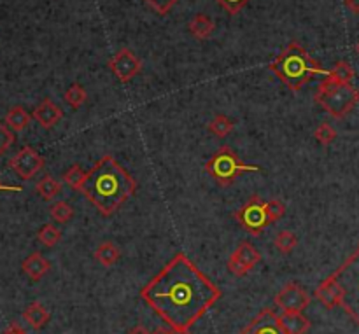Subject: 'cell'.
<instances>
[{
    "mask_svg": "<svg viewBox=\"0 0 359 334\" xmlns=\"http://www.w3.org/2000/svg\"><path fill=\"white\" fill-rule=\"evenodd\" d=\"M216 2H218V4L221 6L226 12H228V15L235 16L245 8L251 0H216Z\"/></svg>",
    "mask_w": 359,
    "mask_h": 334,
    "instance_id": "obj_31",
    "label": "cell"
},
{
    "mask_svg": "<svg viewBox=\"0 0 359 334\" xmlns=\"http://www.w3.org/2000/svg\"><path fill=\"white\" fill-rule=\"evenodd\" d=\"M356 53H358V55H359V41H358V44H356Z\"/></svg>",
    "mask_w": 359,
    "mask_h": 334,
    "instance_id": "obj_39",
    "label": "cell"
},
{
    "mask_svg": "<svg viewBox=\"0 0 359 334\" xmlns=\"http://www.w3.org/2000/svg\"><path fill=\"white\" fill-rule=\"evenodd\" d=\"M234 128H235V123L225 114H216L214 119L207 125L209 132H211L212 135L218 137V139H226V137L234 132Z\"/></svg>",
    "mask_w": 359,
    "mask_h": 334,
    "instance_id": "obj_22",
    "label": "cell"
},
{
    "mask_svg": "<svg viewBox=\"0 0 359 334\" xmlns=\"http://www.w3.org/2000/svg\"><path fill=\"white\" fill-rule=\"evenodd\" d=\"M330 279L338 290V306L359 327V243L342 266L331 273Z\"/></svg>",
    "mask_w": 359,
    "mask_h": 334,
    "instance_id": "obj_4",
    "label": "cell"
},
{
    "mask_svg": "<svg viewBox=\"0 0 359 334\" xmlns=\"http://www.w3.org/2000/svg\"><path fill=\"white\" fill-rule=\"evenodd\" d=\"M274 305L282 312H304L310 305V296L298 283H288L275 294Z\"/></svg>",
    "mask_w": 359,
    "mask_h": 334,
    "instance_id": "obj_11",
    "label": "cell"
},
{
    "mask_svg": "<svg viewBox=\"0 0 359 334\" xmlns=\"http://www.w3.org/2000/svg\"><path fill=\"white\" fill-rule=\"evenodd\" d=\"M214 21L205 15H197L189 21V33L198 41H205L214 33Z\"/></svg>",
    "mask_w": 359,
    "mask_h": 334,
    "instance_id": "obj_18",
    "label": "cell"
},
{
    "mask_svg": "<svg viewBox=\"0 0 359 334\" xmlns=\"http://www.w3.org/2000/svg\"><path fill=\"white\" fill-rule=\"evenodd\" d=\"M258 165H247L238 158L237 152L231 149L230 146L219 147L218 151L212 155V158L205 163V172L221 186V188H228L240 175L249 172H259Z\"/></svg>",
    "mask_w": 359,
    "mask_h": 334,
    "instance_id": "obj_6",
    "label": "cell"
},
{
    "mask_svg": "<svg viewBox=\"0 0 359 334\" xmlns=\"http://www.w3.org/2000/svg\"><path fill=\"white\" fill-rule=\"evenodd\" d=\"M93 256H95L96 263H100V265L105 266V268H111L112 265L118 263L121 252H119V249L112 242H102L100 245L96 247Z\"/></svg>",
    "mask_w": 359,
    "mask_h": 334,
    "instance_id": "obj_20",
    "label": "cell"
},
{
    "mask_svg": "<svg viewBox=\"0 0 359 334\" xmlns=\"http://www.w3.org/2000/svg\"><path fill=\"white\" fill-rule=\"evenodd\" d=\"M314 139L317 140L321 146H330V143L337 139V130L331 125H328V123H321V125L315 128Z\"/></svg>",
    "mask_w": 359,
    "mask_h": 334,
    "instance_id": "obj_28",
    "label": "cell"
},
{
    "mask_svg": "<svg viewBox=\"0 0 359 334\" xmlns=\"http://www.w3.org/2000/svg\"><path fill=\"white\" fill-rule=\"evenodd\" d=\"M234 219L242 226V229H245L252 236L261 235L265 231V228L272 225L267 213V203L259 198L258 195H252L234 213Z\"/></svg>",
    "mask_w": 359,
    "mask_h": 334,
    "instance_id": "obj_7",
    "label": "cell"
},
{
    "mask_svg": "<svg viewBox=\"0 0 359 334\" xmlns=\"http://www.w3.org/2000/svg\"><path fill=\"white\" fill-rule=\"evenodd\" d=\"M30 121H32V116L26 112L25 107L15 105L9 109L8 116H6V125L12 130L15 133L23 132V130L28 128Z\"/></svg>",
    "mask_w": 359,
    "mask_h": 334,
    "instance_id": "obj_17",
    "label": "cell"
},
{
    "mask_svg": "<svg viewBox=\"0 0 359 334\" xmlns=\"http://www.w3.org/2000/svg\"><path fill=\"white\" fill-rule=\"evenodd\" d=\"M39 242L44 247H55L62 240V231L53 225H44L37 233Z\"/></svg>",
    "mask_w": 359,
    "mask_h": 334,
    "instance_id": "obj_27",
    "label": "cell"
},
{
    "mask_svg": "<svg viewBox=\"0 0 359 334\" xmlns=\"http://www.w3.org/2000/svg\"><path fill=\"white\" fill-rule=\"evenodd\" d=\"M4 334H26V331L18 322H11L8 326V329L4 331Z\"/></svg>",
    "mask_w": 359,
    "mask_h": 334,
    "instance_id": "obj_33",
    "label": "cell"
},
{
    "mask_svg": "<svg viewBox=\"0 0 359 334\" xmlns=\"http://www.w3.org/2000/svg\"><path fill=\"white\" fill-rule=\"evenodd\" d=\"M35 191L42 196L44 202H51V200H55L56 196L60 195V191H62V182H58L55 177L44 175L37 184H35Z\"/></svg>",
    "mask_w": 359,
    "mask_h": 334,
    "instance_id": "obj_21",
    "label": "cell"
},
{
    "mask_svg": "<svg viewBox=\"0 0 359 334\" xmlns=\"http://www.w3.org/2000/svg\"><path fill=\"white\" fill-rule=\"evenodd\" d=\"M219 287L177 252L141 289V298L174 331H189L221 299Z\"/></svg>",
    "mask_w": 359,
    "mask_h": 334,
    "instance_id": "obj_1",
    "label": "cell"
},
{
    "mask_svg": "<svg viewBox=\"0 0 359 334\" xmlns=\"http://www.w3.org/2000/svg\"><path fill=\"white\" fill-rule=\"evenodd\" d=\"M146 4L159 16H167L177 6L179 0H144Z\"/></svg>",
    "mask_w": 359,
    "mask_h": 334,
    "instance_id": "obj_29",
    "label": "cell"
},
{
    "mask_svg": "<svg viewBox=\"0 0 359 334\" xmlns=\"http://www.w3.org/2000/svg\"><path fill=\"white\" fill-rule=\"evenodd\" d=\"M259 261H261V254L258 252V249L251 242H242L228 259V272L235 276H244Z\"/></svg>",
    "mask_w": 359,
    "mask_h": 334,
    "instance_id": "obj_10",
    "label": "cell"
},
{
    "mask_svg": "<svg viewBox=\"0 0 359 334\" xmlns=\"http://www.w3.org/2000/svg\"><path fill=\"white\" fill-rule=\"evenodd\" d=\"M107 65L109 69H111V72L114 73L123 85H126V82H130L134 78H137L142 70V62L137 58V55H135L134 51H130L128 48L119 49V51L109 60Z\"/></svg>",
    "mask_w": 359,
    "mask_h": 334,
    "instance_id": "obj_9",
    "label": "cell"
},
{
    "mask_svg": "<svg viewBox=\"0 0 359 334\" xmlns=\"http://www.w3.org/2000/svg\"><path fill=\"white\" fill-rule=\"evenodd\" d=\"M272 308H263L238 334H284Z\"/></svg>",
    "mask_w": 359,
    "mask_h": 334,
    "instance_id": "obj_12",
    "label": "cell"
},
{
    "mask_svg": "<svg viewBox=\"0 0 359 334\" xmlns=\"http://www.w3.org/2000/svg\"><path fill=\"white\" fill-rule=\"evenodd\" d=\"M0 191H21V186H8V184H4L2 180H0Z\"/></svg>",
    "mask_w": 359,
    "mask_h": 334,
    "instance_id": "obj_35",
    "label": "cell"
},
{
    "mask_svg": "<svg viewBox=\"0 0 359 334\" xmlns=\"http://www.w3.org/2000/svg\"><path fill=\"white\" fill-rule=\"evenodd\" d=\"M151 334H172V329H167V327H158V329L152 331Z\"/></svg>",
    "mask_w": 359,
    "mask_h": 334,
    "instance_id": "obj_37",
    "label": "cell"
},
{
    "mask_svg": "<svg viewBox=\"0 0 359 334\" xmlns=\"http://www.w3.org/2000/svg\"><path fill=\"white\" fill-rule=\"evenodd\" d=\"M9 166L12 168V172L23 180L34 179L42 168H44V158L35 151L34 147L25 146L23 149H19L15 156L9 161Z\"/></svg>",
    "mask_w": 359,
    "mask_h": 334,
    "instance_id": "obj_8",
    "label": "cell"
},
{
    "mask_svg": "<svg viewBox=\"0 0 359 334\" xmlns=\"http://www.w3.org/2000/svg\"><path fill=\"white\" fill-rule=\"evenodd\" d=\"M172 334H191L189 331H174L172 329Z\"/></svg>",
    "mask_w": 359,
    "mask_h": 334,
    "instance_id": "obj_38",
    "label": "cell"
},
{
    "mask_svg": "<svg viewBox=\"0 0 359 334\" xmlns=\"http://www.w3.org/2000/svg\"><path fill=\"white\" fill-rule=\"evenodd\" d=\"M284 334H305L310 329V320L304 315V312H284L277 319Z\"/></svg>",
    "mask_w": 359,
    "mask_h": 334,
    "instance_id": "obj_14",
    "label": "cell"
},
{
    "mask_svg": "<svg viewBox=\"0 0 359 334\" xmlns=\"http://www.w3.org/2000/svg\"><path fill=\"white\" fill-rule=\"evenodd\" d=\"M137 191V182L111 155L96 161L89 172L81 191L89 203L104 217L121 209Z\"/></svg>",
    "mask_w": 359,
    "mask_h": 334,
    "instance_id": "obj_2",
    "label": "cell"
},
{
    "mask_svg": "<svg viewBox=\"0 0 359 334\" xmlns=\"http://www.w3.org/2000/svg\"><path fill=\"white\" fill-rule=\"evenodd\" d=\"M274 245H275V249L279 250V252L289 254L292 249H295V247L298 245V238H297V235H295V233L284 229V231H281L277 236H275Z\"/></svg>",
    "mask_w": 359,
    "mask_h": 334,
    "instance_id": "obj_26",
    "label": "cell"
},
{
    "mask_svg": "<svg viewBox=\"0 0 359 334\" xmlns=\"http://www.w3.org/2000/svg\"><path fill=\"white\" fill-rule=\"evenodd\" d=\"M49 216H51L56 222L65 225V222H69V220L74 217V209H72V205H69L67 202H56L49 206Z\"/></svg>",
    "mask_w": 359,
    "mask_h": 334,
    "instance_id": "obj_25",
    "label": "cell"
},
{
    "mask_svg": "<svg viewBox=\"0 0 359 334\" xmlns=\"http://www.w3.org/2000/svg\"><path fill=\"white\" fill-rule=\"evenodd\" d=\"M86 98H88V93H86V89L82 88L81 85H78V82H74V85L65 91V95H63L65 103H69L72 109H79V107L85 105Z\"/></svg>",
    "mask_w": 359,
    "mask_h": 334,
    "instance_id": "obj_23",
    "label": "cell"
},
{
    "mask_svg": "<svg viewBox=\"0 0 359 334\" xmlns=\"http://www.w3.org/2000/svg\"><path fill=\"white\" fill-rule=\"evenodd\" d=\"M345 6H347V9L351 12L359 15V0H345Z\"/></svg>",
    "mask_w": 359,
    "mask_h": 334,
    "instance_id": "obj_34",
    "label": "cell"
},
{
    "mask_svg": "<svg viewBox=\"0 0 359 334\" xmlns=\"http://www.w3.org/2000/svg\"><path fill=\"white\" fill-rule=\"evenodd\" d=\"M126 334H151V333H149L144 326H135V327H132V329H130Z\"/></svg>",
    "mask_w": 359,
    "mask_h": 334,
    "instance_id": "obj_36",
    "label": "cell"
},
{
    "mask_svg": "<svg viewBox=\"0 0 359 334\" xmlns=\"http://www.w3.org/2000/svg\"><path fill=\"white\" fill-rule=\"evenodd\" d=\"M15 132L6 123H0V156L9 151V147L15 143Z\"/></svg>",
    "mask_w": 359,
    "mask_h": 334,
    "instance_id": "obj_30",
    "label": "cell"
},
{
    "mask_svg": "<svg viewBox=\"0 0 359 334\" xmlns=\"http://www.w3.org/2000/svg\"><path fill=\"white\" fill-rule=\"evenodd\" d=\"M62 118H63V110L49 98L42 100V102L34 109V119L46 130L58 125V123L62 121Z\"/></svg>",
    "mask_w": 359,
    "mask_h": 334,
    "instance_id": "obj_13",
    "label": "cell"
},
{
    "mask_svg": "<svg viewBox=\"0 0 359 334\" xmlns=\"http://www.w3.org/2000/svg\"><path fill=\"white\" fill-rule=\"evenodd\" d=\"M21 268L30 279L34 280V282H37V280H41L42 276L49 272L51 263H49L41 252H34V254H30L25 261L21 263Z\"/></svg>",
    "mask_w": 359,
    "mask_h": 334,
    "instance_id": "obj_15",
    "label": "cell"
},
{
    "mask_svg": "<svg viewBox=\"0 0 359 334\" xmlns=\"http://www.w3.org/2000/svg\"><path fill=\"white\" fill-rule=\"evenodd\" d=\"M267 213H268V219H270V222H275V220L282 219L286 213V205L282 202H279V200H268L267 202Z\"/></svg>",
    "mask_w": 359,
    "mask_h": 334,
    "instance_id": "obj_32",
    "label": "cell"
},
{
    "mask_svg": "<svg viewBox=\"0 0 359 334\" xmlns=\"http://www.w3.org/2000/svg\"><path fill=\"white\" fill-rule=\"evenodd\" d=\"M85 180L86 172H82V168L79 165H72L67 172L63 173V182L67 184L71 189H74V191H81Z\"/></svg>",
    "mask_w": 359,
    "mask_h": 334,
    "instance_id": "obj_24",
    "label": "cell"
},
{
    "mask_svg": "<svg viewBox=\"0 0 359 334\" xmlns=\"http://www.w3.org/2000/svg\"><path fill=\"white\" fill-rule=\"evenodd\" d=\"M354 76L356 72L354 69H352L351 63L342 60V62L335 63V65L331 67V70H328L324 79H328L330 82H337V85H349V82H352Z\"/></svg>",
    "mask_w": 359,
    "mask_h": 334,
    "instance_id": "obj_19",
    "label": "cell"
},
{
    "mask_svg": "<svg viewBox=\"0 0 359 334\" xmlns=\"http://www.w3.org/2000/svg\"><path fill=\"white\" fill-rule=\"evenodd\" d=\"M314 100L333 119H344L359 103V91L351 82L337 85V82H330L328 79H322L321 85L317 86Z\"/></svg>",
    "mask_w": 359,
    "mask_h": 334,
    "instance_id": "obj_5",
    "label": "cell"
},
{
    "mask_svg": "<svg viewBox=\"0 0 359 334\" xmlns=\"http://www.w3.org/2000/svg\"><path fill=\"white\" fill-rule=\"evenodd\" d=\"M23 319H25V322L28 324L32 329L39 331L49 322V312L46 310L44 305H41L39 301H34V303H30V305L25 308V312H23Z\"/></svg>",
    "mask_w": 359,
    "mask_h": 334,
    "instance_id": "obj_16",
    "label": "cell"
},
{
    "mask_svg": "<svg viewBox=\"0 0 359 334\" xmlns=\"http://www.w3.org/2000/svg\"><path fill=\"white\" fill-rule=\"evenodd\" d=\"M268 69L291 91H300L315 76L328 73V70L322 69V65H319L297 41L289 42L279 56H275L274 62H270Z\"/></svg>",
    "mask_w": 359,
    "mask_h": 334,
    "instance_id": "obj_3",
    "label": "cell"
}]
</instances>
